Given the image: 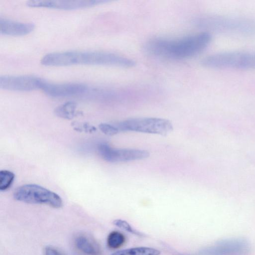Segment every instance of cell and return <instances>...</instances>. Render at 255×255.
Here are the masks:
<instances>
[{
    "mask_svg": "<svg viewBox=\"0 0 255 255\" xmlns=\"http://www.w3.org/2000/svg\"><path fill=\"white\" fill-rule=\"evenodd\" d=\"M75 245L79 251L88 255H98L100 252L98 244L86 235L77 236L75 239Z\"/></svg>",
    "mask_w": 255,
    "mask_h": 255,
    "instance_id": "7c38bea8",
    "label": "cell"
},
{
    "mask_svg": "<svg viewBox=\"0 0 255 255\" xmlns=\"http://www.w3.org/2000/svg\"><path fill=\"white\" fill-rule=\"evenodd\" d=\"M195 23L202 28L217 32L241 35H255V20L221 15H204Z\"/></svg>",
    "mask_w": 255,
    "mask_h": 255,
    "instance_id": "3957f363",
    "label": "cell"
},
{
    "mask_svg": "<svg viewBox=\"0 0 255 255\" xmlns=\"http://www.w3.org/2000/svg\"><path fill=\"white\" fill-rule=\"evenodd\" d=\"M41 90L46 95L55 98L94 95L97 97L98 88L90 87L81 83L54 84L45 81Z\"/></svg>",
    "mask_w": 255,
    "mask_h": 255,
    "instance_id": "52a82bcc",
    "label": "cell"
},
{
    "mask_svg": "<svg viewBox=\"0 0 255 255\" xmlns=\"http://www.w3.org/2000/svg\"><path fill=\"white\" fill-rule=\"evenodd\" d=\"M76 108L75 103L68 102L57 107L54 113L59 117L70 120L76 116Z\"/></svg>",
    "mask_w": 255,
    "mask_h": 255,
    "instance_id": "5bb4252c",
    "label": "cell"
},
{
    "mask_svg": "<svg viewBox=\"0 0 255 255\" xmlns=\"http://www.w3.org/2000/svg\"><path fill=\"white\" fill-rule=\"evenodd\" d=\"M99 128L103 133L109 136L115 135L120 131L116 126L106 123L100 124Z\"/></svg>",
    "mask_w": 255,
    "mask_h": 255,
    "instance_id": "d6986e66",
    "label": "cell"
},
{
    "mask_svg": "<svg viewBox=\"0 0 255 255\" xmlns=\"http://www.w3.org/2000/svg\"><path fill=\"white\" fill-rule=\"evenodd\" d=\"M116 127L120 131H133L166 135L173 128L167 120L157 118L130 119L121 122Z\"/></svg>",
    "mask_w": 255,
    "mask_h": 255,
    "instance_id": "8992f818",
    "label": "cell"
},
{
    "mask_svg": "<svg viewBox=\"0 0 255 255\" xmlns=\"http://www.w3.org/2000/svg\"><path fill=\"white\" fill-rule=\"evenodd\" d=\"M201 63L204 66L211 68L255 70V52L218 53L205 57Z\"/></svg>",
    "mask_w": 255,
    "mask_h": 255,
    "instance_id": "277c9868",
    "label": "cell"
},
{
    "mask_svg": "<svg viewBox=\"0 0 255 255\" xmlns=\"http://www.w3.org/2000/svg\"><path fill=\"white\" fill-rule=\"evenodd\" d=\"M41 63L47 66L92 65L131 67L135 65L132 59L111 52L77 50L47 54L41 59Z\"/></svg>",
    "mask_w": 255,
    "mask_h": 255,
    "instance_id": "7a4b0ae2",
    "label": "cell"
},
{
    "mask_svg": "<svg viewBox=\"0 0 255 255\" xmlns=\"http://www.w3.org/2000/svg\"><path fill=\"white\" fill-rule=\"evenodd\" d=\"M35 25L31 23L20 22L8 19L0 18V32L8 36H23L31 32Z\"/></svg>",
    "mask_w": 255,
    "mask_h": 255,
    "instance_id": "8fae6325",
    "label": "cell"
},
{
    "mask_svg": "<svg viewBox=\"0 0 255 255\" xmlns=\"http://www.w3.org/2000/svg\"><path fill=\"white\" fill-rule=\"evenodd\" d=\"M13 198L18 201L34 204H45L54 208L63 206L61 197L56 193L36 184H29L15 189Z\"/></svg>",
    "mask_w": 255,
    "mask_h": 255,
    "instance_id": "5b68a950",
    "label": "cell"
},
{
    "mask_svg": "<svg viewBox=\"0 0 255 255\" xmlns=\"http://www.w3.org/2000/svg\"><path fill=\"white\" fill-rule=\"evenodd\" d=\"M212 36L208 32L181 38H156L146 43L144 48L148 53L164 58L181 59L192 57L203 51L210 44Z\"/></svg>",
    "mask_w": 255,
    "mask_h": 255,
    "instance_id": "6da1fadb",
    "label": "cell"
},
{
    "mask_svg": "<svg viewBox=\"0 0 255 255\" xmlns=\"http://www.w3.org/2000/svg\"><path fill=\"white\" fill-rule=\"evenodd\" d=\"M98 150L100 156L110 162L140 160L146 158L149 155V153L145 150L115 149L105 143L99 144Z\"/></svg>",
    "mask_w": 255,
    "mask_h": 255,
    "instance_id": "ba28073f",
    "label": "cell"
},
{
    "mask_svg": "<svg viewBox=\"0 0 255 255\" xmlns=\"http://www.w3.org/2000/svg\"><path fill=\"white\" fill-rule=\"evenodd\" d=\"M14 174L7 170L0 171V190L3 191L8 189L14 181Z\"/></svg>",
    "mask_w": 255,
    "mask_h": 255,
    "instance_id": "2e32d148",
    "label": "cell"
},
{
    "mask_svg": "<svg viewBox=\"0 0 255 255\" xmlns=\"http://www.w3.org/2000/svg\"><path fill=\"white\" fill-rule=\"evenodd\" d=\"M45 255H63L57 249L51 246H47L45 248Z\"/></svg>",
    "mask_w": 255,
    "mask_h": 255,
    "instance_id": "ffe728a7",
    "label": "cell"
},
{
    "mask_svg": "<svg viewBox=\"0 0 255 255\" xmlns=\"http://www.w3.org/2000/svg\"><path fill=\"white\" fill-rule=\"evenodd\" d=\"M107 2H108V1L105 0H31L27 1L26 4L29 7H42L64 10H74L92 7Z\"/></svg>",
    "mask_w": 255,
    "mask_h": 255,
    "instance_id": "30bf717a",
    "label": "cell"
},
{
    "mask_svg": "<svg viewBox=\"0 0 255 255\" xmlns=\"http://www.w3.org/2000/svg\"><path fill=\"white\" fill-rule=\"evenodd\" d=\"M159 251L152 248L140 247L122 250L111 255H159Z\"/></svg>",
    "mask_w": 255,
    "mask_h": 255,
    "instance_id": "4fadbf2b",
    "label": "cell"
},
{
    "mask_svg": "<svg viewBox=\"0 0 255 255\" xmlns=\"http://www.w3.org/2000/svg\"><path fill=\"white\" fill-rule=\"evenodd\" d=\"M44 82L39 77L31 75H4L0 77V88L8 91L28 92L41 90Z\"/></svg>",
    "mask_w": 255,
    "mask_h": 255,
    "instance_id": "9c48e42d",
    "label": "cell"
},
{
    "mask_svg": "<svg viewBox=\"0 0 255 255\" xmlns=\"http://www.w3.org/2000/svg\"><path fill=\"white\" fill-rule=\"evenodd\" d=\"M126 241V238L122 233L114 231L108 235L107 240L108 247L111 249H117L122 246Z\"/></svg>",
    "mask_w": 255,
    "mask_h": 255,
    "instance_id": "9a60e30c",
    "label": "cell"
},
{
    "mask_svg": "<svg viewBox=\"0 0 255 255\" xmlns=\"http://www.w3.org/2000/svg\"><path fill=\"white\" fill-rule=\"evenodd\" d=\"M73 128L79 132L92 133L96 130V128L87 123H76L72 124Z\"/></svg>",
    "mask_w": 255,
    "mask_h": 255,
    "instance_id": "ac0fdd59",
    "label": "cell"
},
{
    "mask_svg": "<svg viewBox=\"0 0 255 255\" xmlns=\"http://www.w3.org/2000/svg\"><path fill=\"white\" fill-rule=\"evenodd\" d=\"M113 224L120 229L126 231L132 234L139 236H143L141 233L134 229L129 223L125 220L117 219L114 221Z\"/></svg>",
    "mask_w": 255,
    "mask_h": 255,
    "instance_id": "e0dca14e",
    "label": "cell"
}]
</instances>
